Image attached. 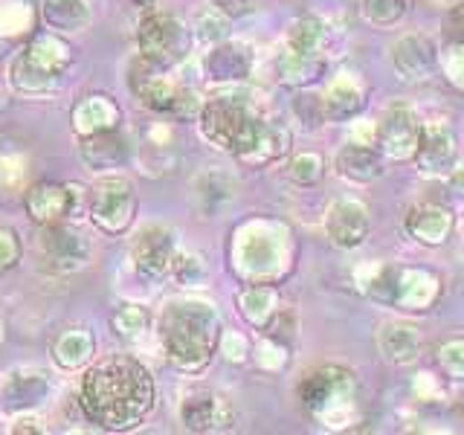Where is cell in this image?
Listing matches in <instances>:
<instances>
[{"label": "cell", "mask_w": 464, "mask_h": 435, "mask_svg": "<svg viewBox=\"0 0 464 435\" xmlns=\"http://www.w3.org/2000/svg\"><path fill=\"white\" fill-rule=\"evenodd\" d=\"M79 401L87 420L102 430L125 432L149 418L157 401V386L140 360L130 354H108L82 377Z\"/></svg>", "instance_id": "obj_1"}, {"label": "cell", "mask_w": 464, "mask_h": 435, "mask_svg": "<svg viewBox=\"0 0 464 435\" xmlns=\"http://www.w3.org/2000/svg\"><path fill=\"white\" fill-rule=\"evenodd\" d=\"M160 340L174 369L198 374L209 366L221 345V319L207 302H171L160 319Z\"/></svg>", "instance_id": "obj_2"}, {"label": "cell", "mask_w": 464, "mask_h": 435, "mask_svg": "<svg viewBox=\"0 0 464 435\" xmlns=\"http://www.w3.org/2000/svg\"><path fill=\"white\" fill-rule=\"evenodd\" d=\"M72 64V47L62 33H38L26 44V50L12 64V84L18 93L44 96L53 93L62 82L64 70Z\"/></svg>", "instance_id": "obj_3"}, {"label": "cell", "mask_w": 464, "mask_h": 435, "mask_svg": "<svg viewBox=\"0 0 464 435\" xmlns=\"http://www.w3.org/2000/svg\"><path fill=\"white\" fill-rule=\"evenodd\" d=\"M258 116L238 96H215L200 108V134L215 149L238 157L256 134Z\"/></svg>", "instance_id": "obj_4"}, {"label": "cell", "mask_w": 464, "mask_h": 435, "mask_svg": "<svg viewBox=\"0 0 464 435\" xmlns=\"http://www.w3.org/2000/svg\"><path fill=\"white\" fill-rule=\"evenodd\" d=\"M137 44H140V58L151 62L154 67L169 70L188 55L192 33H188L186 24L174 18V14L149 12L140 24Z\"/></svg>", "instance_id": "obj_5"}, {"label": "cell", "mask_w": 464, "mask_h": 435, "mask_svg": "<svg viewBox=\"0 0 464 435\" xmlns=\"http://www.w3.org/2000/svg\"><path fill=\"white\" fill-rule=\"evenodd\" d=\"M137 218V192L128 178H102L91 192V221L108 232L122 236Z\"/></svg>", "instance_id": "obj_6"}, {"label": "cell", "mask_w": 464, "mask_h": 435, "mask_svg": "<svg viewBox=\"0 0 464 435\" xmlns=\"http://www.w3.org/2000/svg\"><path fill=\"white\" fill-rule=\"evenodd\" d=\"M354 389H357L354 374L348 369L323 366L302 377L299 403L304 406V412H311L314 418H331V410L337 406V401L352 403Z\"/></svg>", "instance_id": "obj_7"}, {"label": "cell", "mask_w": 464, "mask_h": 435, "mask_svg": "<svg viewBox=\"0 0 464 435\" xmlns=\"http://www.w3.org/2000/svg\"><path fill=\"white\" fill-rule=\"evenodd\" d=\"M420 125L418 116L403 108V105H392L383 120L377 122V145H381L383 157L392 160H410L418 151V140H420Z\"/></svg>", "instance_id": "obj_8"}, {"label": "cell", "mask_w": 464, "mask_h": 435, "mask_svg": "<svg viewBox=\"0 0 464 435\" xmlns=\"http://www.w3.org/2000/svg\"><path fill=\"white\" fill-rule=\"evenodd\" d=\"M174 236L166 227H145L130 246V261L142 279H160L174 265Z\"/></svg>", "instance_id": "obj_9"}, {"label": "cell", "mask_w": 464, "mask_h": 435, "mask_svg": "<svg viewBox=\"0 0 464 435\" xmlns=\"http://www.w3.org/2000/svg\"><path fill=\"white\" fill-rule=\"evenodd\" d=\"M26 212L38 227H53V224H64L72 207H76V192L72 186L64 183H53V180H38L33 186H26Z\"/></svg>", "instance_id": "obj_10"}, {"label": "cell", "mask_w": 464, "mask_h": 435, "mask_svg": "<svg viewBox=\"0 0 464 435\" xmlns=\"http://www.w3.org/2000/svg\"><path fill=\"white\" fill-rule=\"evenodd\" d=\"M180 420L188 432H221L232 427L236 410L218 392H195L180 403Z\"/></svg>", "instance_id": "obj_11"}, {"label": "cell", "mask_w": 464, "mask_h": 435, "mask_svg": "<svg viewBox=\"0 0 464 435\" xmlns=\"http://www.w3.org/2000/svg\"><path fill=\"white\" fill-rule=\"evenodd\" d=\"M456 157H459V140H456V130L447 122H432L420 128L418 151L412 157L420 171L447 174L456 169Z\"/></svg>", "instance_id": "obj_12"}, {"label": "cell", "mask_w": 464, "mask_h": 435, "mask_svg": "<svg viewBox=\"0 0 464 435\" xmlns=\"http://www.w3.org/2000/svg\"><path fill=\"white\" fill-rule=\"evenodd\" d=\"M372 218L369 209L360 200H337L331 203L325 212V232L328 238L343 246V250H354L369 238Z\"/></svg>", "instance_id": "obj_13"}, {"label": "cell", "mask_w": 464, "mask_h": 435, "mask_svg": "<svg viewBox=\"0 0 464 435\" xmlns=\"http://www.w3.org/2000/svg\"><path fill=\"white\" fill-rule=\"evenodd\" d=\"M41 250L44 258L50 261L55 270H76L82 267L87 256H91V246H87L84 236H79L76 229H70L64 224H53V227H41Z\"/></svg>", "instance_id": "obj_14"}, {"label": "cell", "mask_w": 464, "mask_h": 435, "mask_svg": "<svg viewBox=\"0 0 464 435\" xmlns=\"http://www.w3.org/2000/svg\"><path fill=\"white\" fill-rule=\"evenodd\" d=\"M441 296V279L427 270H401L398 267V282H395V299L392 308L401 311H430Z\"/></svg>", "instance_id": "obj_15"}, {"label": "cell", "mask_w": 464, "mask_h": 435, "mask_svg": "<svg viewBox=\"0 0 464 435\" xmlns=\"http://www.w3.org/2000/svg\"><path fill=\"white\" fill-rule=\"evenodd\" d=\"M435 62H439V50H435V44L420 35V33H412V35H403L395 47H392V64L401 72V79H427Z\"/></svg>", "instance_id": "obj_16"}, {"label": "cell", "mask_w": 464, "mask_h": 435, "mask_svg": "<svg viewBox=\"0 0 464 435\" xmlns=\"http://www.w3.org/2000/svg\"><path fill=\"white\" fill-rule=\"evenodd\" d=\"M334 166H337V171L352 183H374V180H381L386 171L383 151L372 149L366 142H345L337 151Z\"/></svg>", "instance_id": "obj_17"}, {"label": "cell", "mask_w": 464, "mask_h": 435, "mask_svg": "<svg viewBox=\"0 0 464 435\" xmlns=\"http://www.w3.org/2000/svg\"><path fill=\"white\" fill-rule=\"evenodd\" d=\"M122 122V111L120 105L105 96V93H91L84 96L76 108H72V130L79 137H91L99 130H113Z\"/></svg>", "instance_id": "obj_18"}, {"label": "cell", "mask_w": 464, "mask_h": 435, "mask_svg": "<svg viewBox=\"0 0 464 435\" xmlns=\"http://www.w3.org/2000/svg\"><path fill=\"white\" fill-rule=\"evenodd\" d=\"M287 149H290L287 128H282L279 122L258 120L250 145H246V149L236 160H238V163H244V166H250V169H261V166L276 163L279 157H285Z\"/></svg>", "instance_id": "obj_19"}, {"label": "cell", "mask_w": 464, "mask_h": 435, "mask_svg": "<svg viewBox=\"0 0 464 435\" xmlns=\"http://www.w3.org/2000/svg\"><path fill=\"white\" fill-rule=\"evenodd\" d=\"M403 227L415 241L427 246H441L453 232V215L439 203H420V207L406 212Z\"/></svg>", "instance_id": "obj_20"}, {"label": "cell", "mask_w": 464, "mask_h": 435, "mask_svg": "<svg viewBox=\"0 0 464 435\" xmlns=\"http://www.w3.org/2000/svg\"><path fill=\"white\" fill-rule=\"evenodd\" d=\"M253 70V50L246 44L221 41L207 55V72L215 82H241Z\"/></svg>", "instance_id": "obj_21"}, {"label": "cell", "mask_w": 464, "mask_h": 435, "mask_svg": "<svg viewBox=\"0 0 464 435\" xmlns=\"http://www.w3.org/2000/svg\"><path fill=\"white\" fill-rule=\"evenodd\" d=\"M79 151L87 166L102 171V169H120L130 154V145L120 134V128H113V130H99V134L82 137Z\"/></svg>", "instance_id": "obj_22"}, {"label": "cell", "mask_w": 464, "mask_h": 435, "mask_svg": "<svg viewBox=\"0 0 464 435\" xmlns=\"http://www.w3.org/2000/svg\"><path fill=\"white\" fill-rule=\"evenodd\" d=\"M47 392H50V383L41 372H26V369L12 372L4 383L6 410H12V412L33 410V406H38L44 398H47Z\"/></svg>", "instance_id": "obj_23"}, {"label": "cell", "mask_w": 464, "mask_h": 435, "mask_svg": "<svg viewBox=\"0 0 464 435\" xmlns=\"http://www.w3.org/2000/svg\"><path fill=\"white\" fill-rule=\"evenodd\" d=\"M420 343L424 340H420L418 328L406 323H389L377 334V345H381L383 357L389 362H395V366H410V362H415L420 354Z\"/></svg>", "instance_id": "obj_24"}, {"label": "cell", "mask_w": 464, "mask_h": 435, "mask_svg": "<svg viewBox=\"0 0 464 435\" xmlns=\"http://www.w3.org/2000/svg\"><path fill=\"white\" fill-rule=\"evenodd\" d=\"M41 18L53 33H82L91 26V6L84 0H41Z\"/></svg>", "instance_id": "obj_25"}, {"label": "cell", "mask_w": 464, "mask_h": 435, "mask_svg": "<svg viewBox=\"0 0 464 435\" xmlns=\"http://www.w3.org/2000/svg\"><path fill=\"white\" fill-rule=\"evenodd\" d=\"M50 352L62 369L67 372L82 369L93 360V337H91V331H84V328H67L53 340Z\"/></svg>", "instance_id": "obj_26"}, {"label": "cell", "mask_w": 464, "mask_h": 435, "mask_svg": "<svg viewBox=\"0 0 464 435\" xmlns=\"http://www.w3.org/2000/svg\"><path fill=\"white\" fill-rule=\"evenodd\" d=\"M238 308H241V316L250 323L253 328L265 331L270 319L279 314V294H276V287L270 285H250L246 290L238 294Z\"/></svg>", "instance_id": "obj_27"}, {"label": "cell", "mask_w": 464, "mask_h": 435, "mask_svg": "<svg viewBox=\"0 0 464 435\" xmlns=\"http://www.w3.org/2000/svg\"><path fill=\"white\" fill-rule=\"evenodd\" d=\"M325 44H328L325 24L319 18H314V14H304V18H299L296 24H290V33H287V50L290 53L325 58Z\"/></svg>", "instance_id": "obj_28"}, {"label": "cell", "mask_w": 464, "mask_h": 435, "mask_svg": "<svg viewBox=\"0 0 464 435\" xmlns=\"http://www.w3.org/2000/svg\"><path fill=\"white\" fill-rule=\"evenodd\" d=\"M366 108V93L360 91L357 84L352 82H340L334 84L328 96L323 99V111H325V120L328 122H345V120H354V116Z\"/></svg>", "instance_id": "obj_29"}, {"label": "cell", "mask_w": 464, "mask_h": 435, "mask_svg": "<svg viewBox=\"0 0 464 435\" xmlns=\"http://www.w3.org/2000/svg\"><path fill=\"white\" fill-rule=\"evenodd\" d=\"M323 72H325V58L299 55V53H290V50H285L279 58V76L285 84H294V87L314 84Z\"/></svg>", "instance_id": "obj_30"}, {"label": "cell", "mask_w": 464, "mask_h": 435, "mask_svg": "<svg viewBox=\"0 0 464 435\" xmlns=\"http://www.w3.org/2000/svg\"><path fill=\"white\" fill-rule=\"evenodd\" d=\"M26 171H29V157L18 149V145L0 140V192H18L26 186Z\"/></svg>", "instance_id": "obj_31"}, {"label": "cell", "mask_w": 464, "mask_h": 435, "mask_svg": "<svg viewBox=\"0 0 464 435\" xmlns=\"http://www.w3.org/2000/svg\"><path fill=\"white\" fill-rule=\"evenodd\" d=\"M111 325L120 337L134 340L145 331V325H149V311H145L142 304H120L111 316Z\"/></svg>", "instance_id": "obj_32"}, {"label": "cell", "mask_w": 464, "mask_h": 435, "mask_svg": "<svg viewBox=\"0 0 464 435\" xmlns=\"http://www.w3.org/2000/svg\"><path fill=\"white\" fill-rule=\"evenodd\" d=\"M406 9H410V0H362V18L372 26L398 24Z\"/></svg>", "instance_id": "obj_33"}, {"label": "cell", "mask_w": 464, "mask_h": 435, "mask_svg": "<svg viewBox=\"0 0 464 435\" xmlns=\"http://www.w3.org/2000/svg\"><path fill=\"white\" fill-rule=\"evenodd\" d=\"M290 180L299 183V186H314L323 180V174H325V160L319 157V154H311V151H304V154H296L294 160H290Z\"/></svg>", "instance_id": "obj_34"}, {"label": "cell", "mask_w": 464, "mask_h": 435, "mask_svg": "<svg viewBox=\"0 0 464 435\" xmlns=\"http://www.w3.org/2000/svg\"><path fill=\"white\" fill-rule=\"evenodd\" d=\"M227 35H229V18L224 12H218L215 6L209 12H203L198 18V24H195V38L212 44V47H215V44L227 41Z\"/></svg>", "instance_id": "obj_35"}, {"label": "cell", "mask_w": 464, "mask_h": 435, "mask_svg": "<svg viewBox=\"0 0 464 435\" xmlns=\"http://www.w3.org/2000/svg\"><path fill=\"white\" fill-rule=\"evenodd\" d=\"M24 256V244L18 238V232L9 227H0V273L14 270Z\"/></svg>", "instance_id": "obj_36"}, {"label": "cell", "mask_w": 464, "mask_h": 435, "mask_svg": "<svg viewBox=\"0 0 464 435\" xmlns=\"http://www.w3.org/2000/svg\"><path fill=\"white\" fill-rule=\"evenodd\" d=\"M171 273L180 285H200L207 279V267H203V261L198 256H174Z\"/></svg>", "instance_id": "obj_37"}, {"label": "cell", "mask_w": 464, "mask_h": 435, "mask_svg": "<svg viewBox=\"0 0 464 435\" xmlns=\"http://www.w3.org/2000/svg\"><path fill=\"white\" fill-rule=\"evenodd\" d=\"M439 362L450 377H464V340H453L441 345Z\"/></svg>", "instance_id": "obj_38"}, {"label": "cell", "mask_w": 464, "mask_h": 435, "mask_svg": "<svg viewBox=\"0 0 464 435\" xmlns=\"http://www.w3.org/2000/svg\"><path fill=\"white\" fill-rule=\"evenodd\" d=\"M441 33L447 38L450 47H464V4L450 9L444 14V24H441Z\"/></svg>", "instance_id": "obj_39"}, {"label": "cell", "mask_w": 464, "mask_h": 435, "mask_svg": "<svg viewBox=\"0 0 464 435\" xmlns=\"http://www.w3.org/2000/svg\"><path fill=\"white\" fill-rule=\"evenodd\" d=\"M218 12H224L227 18H244L256 9V0H212Z\"/></svg>", "instance_id": "obj_40"}, {"label": "cell", "mask_w": 464, "mask_h": 435, "mask_svg": "<svg viewBox=\"0 0 464 435\" xmlns=\"http://www.w3.org/2000/svg\"><path fill=\"white\" fill-rule=\"evenodd\" d=\"M450 183H453V188L464 198V163L459 169H453V174H450Z\"/></svg>", "instance_id": "obj_41"}, {"label": "cell", "mask_w": 464, "mask_h": 435, "mask_svg": "<svg viewBox=\"0 0 464 435\" xmlns=\"http://www.w3.org/2000/svg\"><path fill=\"white\" fill-rule=\"evenodd\" d=\"M38 420L35 418H29V420H21L18 427H12V432H41V427H35Z\"/></svg>", "instance_id": "obj_42"}, {"label": "cell", "mask_w": 464, "mask_h": 435, "mask_svg": "<svg viewBox=\"0 0 464 435\" xmlns=\"http://www.w3.org/2000/svg\"><path fill=\"white\" fill-rule=\"evenodd\" d=\"M134 4H137V6H142V4H145V0H134Z\"/></svg>", "instance_id": "obj_43"}, {"label": "cell", "mask_w": 464, "mask_h": 435, "mask_svg": "<svg viewBox=\"0 0 464 435\" xmlns=\"http://www.w3.org/2000/svg\"><path fill=\"white\" fill-rule=\"evenodd\" d=\"M0 340H4V334H0Z\"/></svg>", "instance_id": "obj_44"}]
</instances>
